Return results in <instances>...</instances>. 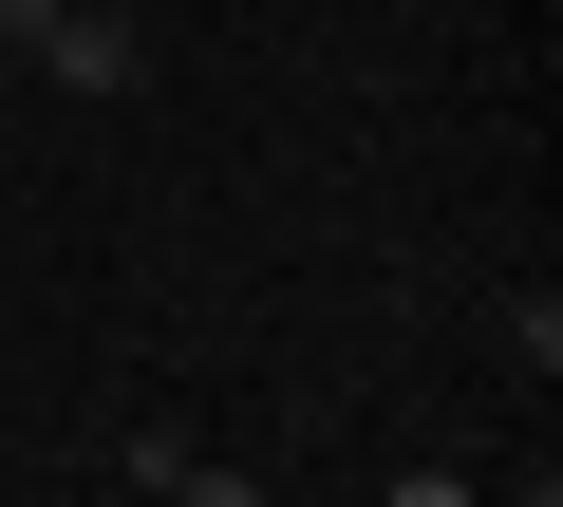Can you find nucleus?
<instances>
[{"mask_svg": "<svg viewBox=\"0 0 563 507\" xmlns=\"http://www.w3.org/2000/svg\"><path fill=\"white\" fill-rule=\"evenodd\" d=\"M38 76H57V95H132V76H151V20H132V0H57Z\"/></svg>", "mask_w": 563, "mask_h": 507, "instance_id": "nucleus-1", "label": "nucleus"}, {"mask_svg": "<svg viewBox=\"0 0 563 507\" xmlns=\"http://www.w3.org/2000/svg\"><path fill=\"white\" fill-rule=\"evenodd\" d=\"M151 507H263V488H244V470H207V451H188V470H169V488H151Z\"/></svg>", "mask_w": 563, "mask_h": 507, "instance_id": "nucleus-2", "label": "nucleus"}, {"mask_svg": "<svg viewBox=\"0 0 563 507\" xmlns=\"http://www.w3.org/2000/svg\"><path fill=\"white\" fill-rule=\"evenodd\" d=\"M376 507H488V488H470V470H395Z\"/></svg>", "mask_w": 563, "mask_h": 507, "instance_id": "nucleus-3", "label": "nucleus"}, {"mask_svg": "<svg viewBox=\"0 0 563 507\" xmlns=\"http://www.w3.org/2000/svg\"><path fill=\"white\" fill-rule=\"evenodd\" d=\"M0 38H20V57H38V38H57V0H0Z\"/></svg>", "mask_w": 563, "mask_h": 507, "instance_id": "nucleus-4", "label": "nucleus"}]
</instances>
